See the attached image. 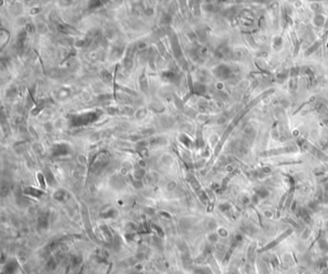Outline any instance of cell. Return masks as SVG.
Listing matches in <instances>:
<instances>
[{
  "mask_svg": "<svg viewBox=\"0 0 328 274\" xmlns=\"http://www.w3.org/2000/svg\"><path fill=\"white\" fill-rule=\"evenodd\" d=\"M320 45H321L320 41H315L313 43H311L310 45H309L308 48L305 50V53H304L305 56H310V55H312L313 53H315V52L318 49Z\"/></svg>",
  "mask_w": 328,
  "mask_h": 274,
  "instance_id": "13",
  "label": "cell"
},
{
  "mask_svg": "<svg viewBox=\"0 0 328 274\" xmlns=\"http://www.w3.org/2000/svg\"><path fill=\"white\" fill-rule=\"evenodd\" d=\"M268 56H269V53H268V51L266 50V49H263V50H261V51L259 52V58L262 59V60L268 59Z\"/></svg>",
  "mask_w": 328,
  "mask_h": 274,
  "instance_id": "27",
  "label": "cell"
},
{
  "mask_svg": "<svg viewBox=\"0 0 328 274\" xmlns=\"http://www.w3.org/2000/svg\"><path fill=\"white\" fill-rule=\"evenodd\" d=\"M99 117V112H90L87 114H82L78 116H70L72 126H80L84 124H88L95 121Z\"/></svg>",
  "mask_w": 328,
  "mask_h": 274,
  "instance_id": "1",
  "label": "cell"
},
{
  "mask_svg": "<svg viewBox=\"0 0 328 274\" xmlns=\"http://www.w3.org/2000/svg\"><path fill=\"white\" fill-rule=\"evenodd\" d=\"M190 10L194 15H199L201 13V0H190Z\"/></svg>",
  "mask_w": 328,
  "mask_h": 274,
  "instance_id": "8",
  "label": "cell"
},
{
  "mask_svg": "<svg viewBox=\"0 0 328 274\" xmlns=\"http://www.w3.org/2000/svg\"><path fill=\"white\" fill-rule=\"evenodd\" d=\"M46 267H47V268H49V269H54V268L56 267V262H55V260H54L53 258L49 259L48 262H47V263H46Z\"/></svg>",
  "mask_w": 328,
  "mask_h": 274,
  "instance_id": "28",
  "label": "cell"
},
{
  "mask_svg": "<svg viewBox=\"0 0 328 274\" xmlns=\"http://www.w3.org/2000/svg\"><path fill=\"white\" fill-rule=\"evenodd\" d=\"M283 38L281 36H274L273 39V43H271V45H273V48L275 50V51H279L282 49L283 47Z\"/></svg>",
  "mask_w": 328,
  "mask_h": 274,
  "instance_id": "11",
  "label": "cell"
},
{
  "mask_svg": "<svg viewBox=\"0 0 328 274\" xmlns=\"http://www.w3.org/2000/svg\"><path fill=\"white\" fill-rule=\"evenodd\" d=\"M139 83H140V90H142L144 92H146L147 88H148V85H147V78H146V76H145L144 72H143V74L140 75V80H139Z\"/></svg>",
  "mask_w": 328,
  "mask_h": 274,
  "instance_id": "14",
  "label": "cell"
},
{
  "mask_svg": "<svg viewBox=\"0 0 328 274\" xmlns=\"http://www.w3.org/2000/svg\"><path fill=\"white\" fill-rule=\"evenodd\" d=\"M213 73L215 77H218L221 80H225V79H229L233 76L234 71L229 65L221 64L217 65V67L214 68Z\"/></svg>",
  "mask_w": 328,
  "mask_h": 274,
  "instance_id": "2",
  "label": "cell"
},
{
  "mask_svg": "<svg viewBox=\"0 0 328 274\" xmlns=\"http://www.w3.org/2000/svg\"><path fill=\"white\" fill-rule=\"evenodd\" d=\"M171 47H172V50H173V53L175 55L176 58H179L182 56V51H181V48H180V45H179V42H178V40L177 38L175 36H173L171 38Z\"/></svg>",
  "mask_w": 328,
  "mask_h": 274,
  "instance_id": "9",
  "label": "cell"
},
{
  "mask_svg": "<svg viewBox=\"0 0 328 274\" xmlns=\"http://www.w3.org/2000/svg\"><path fill=\"white\" fill-rule=\"evenodd\" d=\"M27 34H28V32L24 29V28L17 33V36H16V46L17 49H22V48H23L24 42H25L26 38H27Z\"/></svg>",
  "mask_w": 328,
  "mask_h": 274,
  "instance_id": "6",
  "label": "cell"
},
{
  "mask_svg": "<svg viewBox=\"0 0 328 274\" xmlns=\"http://www.w3.org/2000/svg\"><path fill=\"white\" fill-rule=\"evenodd\" d=\"M74 2V0H60V4L62 6H69Z\"/></svg>",
  "mask_w": 328,
  "mask_h": 274,
  "instance_id": "31",
  "label": "cell"
},
{
  "mask_svg": "<svg viewBox=\"0 0 328 274\" xmlns=\"http://www.w3.org/2000/svg\"><path fill=\"white\" fill-rule=\"evenodd\" d=\"M297 89V77H290L289 80V90L290 91H295Z\"/></svg>",
  "mask_w": 328,
  "mask_h": 274,
  "instance_id": "20",
  "label": "cell"
},
{
  "mask_svg": "<svg viewBox=\"0 0 328 274\" xmlns=\"http://www.w3.org/2000/svg\"><path fill=\"white\" fill-rule=\"evenodd\" d=\"M70 262H71L72 267H77L82 263V258H81V256H79V255H74V256L71 257Z\"/></svg>",
  "mask_w": 328,
  "mask_h": 274,
  "instance_id": "22",
  "label": "cell"
},
{
  "mask_svg": "<svg viewBox=\"0 0 328 274\" xmlns=\"http://www.w3.org/2000/svg\"><path fill=\"white\" fill-rule=\"evenodd\" d=\"M101 215L104 217V219H112V217H115L117 215V212L112 209V210H109L108 212H106L104 214H102Z\"/></svg>",
  "mask_w": 328,
  "mask_h": 274,
  "instance_id": "24",
  "label": "cell"
},
{
  "mask_svg": "<svg viewBox=\"0 0 328 274\" xmlns=\"http://www.w3.org/2000/svg\"><path fill=\"white\" fill-rule=\"evenodd\" d=\"M202 9L204 11L206 12H209V13H212V12H215V9H217V7H215V5L214 3H204L202 5Z\"/></svg>",
  "mask_w": 328,
  "mask_h": 274,
  "instance_id": "21",
  "label": "cell"
},
{
  "mask_svg": "<svg viewBox=\"0 0 328 274\" xmlns=\"http://www.w3.org/2000/svg\"><path fill=\"white\" fill-rule=\"evenodd\" d=\"M101 78H102V80L104 81L105 83H108V84H110L112 81H113V76H112V74H111L107 69L102 70V72H101Z\"/></svg>",
  "mask_w": 328,
  "mask_h": 274,
  "instance_id": "17",
  "label": "cell"
},
{
  "mask_svg": "<svg viewBox=\"0 0 328 274\" xmlns=\"http://www.w3.org/2000/svg\"><path fill=\"white\" fill-rule=\"evenodd\" d=\"M321 9V5L320 2H312V3L309 4V10H310L314 14L320 13Z\"/></svg>",
  "mask_w": 328,
  "mask_h": 274,
  "instance_id": "18",
  "label": "cell"
},
{
  "mask_svg": "<svg viewBox=\"0 0 328 274\" xmlns=\"http://www.w3.org/2000/svg\"><path fill=\"white\" fill-rule=\"evenodd\" d=\"M255 1L258 3H263V2H265V0H255Z\"/></svg>",
  "mask_w": 328,
  "mask_h": 274,
  "instance_id": "36",
  "label": "cell"
},
{
  "mask_svg": "<svg viewBox=\"0 0 328 274\" xmlns=\"http://www.w3.org/2000/svg\"><path fill=\"white\" fill-rule=\"evenodd\" d=\"M144 176H145V171H144V169H143V168H139L138 170H136V172H135V177H136V179H138V180H139V179L143 178Z\"/></svg>",
  "mask_w": 328,
  "mask_h": 274,
  "instance_id": "26",
  "label": "cell"
},
{
  "mask_svg": "<svg viewBox=\"0 0 328 274\" xmlns=\"http://www.w3.org/2000/svg\"><path fill=\"white\" fill-rule=\"evenodd\" d=\"M68 149H69V148L65 146L64 144H55V145L53 146L52 152H53V155H54V156H60V155L67 154Z\"/></svg>",
  "mask_w": 328,
  "mask_h": 274,
  "instance_id": "10",
  "label": "cell"
},
{
  "mask_svg": "<svg viewBox=\"0 0 328 274\" xmlns=\"http://www.w3.org/2000/svg\"><path fill=\"white\" fill-rule=\"evenodd\" d=\"M267 40H268V37H267L266 34H260V35L258 36V42H261V43L266 42Z\"/></svg>",
  "mask_w": 328,
  "mask_h": 274,
  "instance_id": "29",
  "label": "cell"
},
{
  "mask_svg": "<svg viewBox=\"0 0 328 274\" xmlns=\"http://www.w3.org/2000/svg\"><path fill=\"white\" fill-rule=\"evenodd\" d=\"M25 193L29 194V195H32V196H35V197H40L43 192L42 191L36 190V188H27L25 190Z\"/></svg>",
  "mask_w": 328,
  "mask_h": 274,
  "instance_id": "19",
  "label": "cell"
},
{
  "mask_svg": "<svg viewBox=\"0 0 328 274\" xmlns=\"http://www.w3.org/2000/svg\"><path fill=\"white\" fill-rule=\"evenodd\" d=\"M223 88H224V85H223V83L219 82V83L217 84V89H218L219 91H222V90H223Z\"/></svg>",
  "mask_w": 328,
  "mask_h": 274,
  "instance_id": "35",
  "label": "cell"
},
{
  "mask_svg": "<svg viewBox=\"0 0 328 274\" xmlns=\"http://www.w3.org/2000/svg\"><path fill=\"white\" fill-rule=\"evenodd\" d=\"M24 29L28 32V33H33L34 32V25L32 23H27L26 26L24 27Z\"/></svg>",
  "mask_w": 328,
  "mask_h": 274,
  "instance_id": "30",
  "label": "cell"
},
{
  "mask_svg": "<svg viewBox=\"0 0 328 274\" xmlns=\"http://www.w3.org/2000/svg\"><path fill=\"white\" fill-rule=\"evenodd\" d=\"M280 5L278 1H271L268 3V9L270 11H277L279 9Z\"/></svg>",
  "mask_w": 328,
  "mask_h": 274,
  "instance_id": "25",
  "label": "cell"
},
{
  "mask_svg": "<svg viewBox=\"0 0 328 274\" xmlns=\"http://www.w3.org/2000/svg\"><path fill=\"white\" fill-rule=\"evenodd\" d=\"M16 267H17V263H16V261H10V262H9L8 263H7V266H6V267H5V269H6V273L7 274H13L15 271H16Z\"/></svg>",
  "mask_w": 328,
  "mask_h": 274,
  "instance_id": "16",
  "label": "cell"
},
{
  "mask_svg": "<svg viewBox=\"0 0 328 274\" xmlns=\"http://www.w3.org/2000/svg\"><path fill=\"white\" fill-rule=\"evenodd\" d=\"M54 22H55V27L57 28V30L63 34H65V35H71V34H75V33H78V31L74 28L73 26L68 24L64 22L63 20H54Z\"/></svg>",
  "mask_w": 328,
  "mask_h": 274,
  "instance_id": "3",
  "label": "cell"
},
{
  "mask_svg": "<svg viewBox=\"0 0 328 274\" xmlns=\"http://www.w3.org/2000/svg\"><path fill=\"white\" fill-rule=\"evenodd\" d=\"M162 78L166 81V82H170V83H176L178 80H179V76H178V74L172 70H166V71H164L162 73Z\"/></svg>",
  "mask_w": 328,
  "mask_h": 274,
  "instance_id": "7",
  "label": "cell"
},
{
  "mask_svg": "<svg viewBox=\"0 0 328 274\" xmlns=\"http://www.w3.org/2000/svg\"><path fill=\"white\" fill-rule=\"evenodd\" d=\"M299 135H300V132H299V130H298V129H295V130L293 131V136H294V137L298 138V137H299Z\"/></svg>",
  "mask_w": 328,
  "mask_h": 274,
  "instance_id": "34",
  "label": "cell"
},
{
  "mask_svg": "<svg viewBox=\"0 0 328 274\" xmlns=\"http://www.w3.org/2000/svg\"><path fill=\"white\" fill-rule=\"evenodd\" d=\"M134 52H135V49L134 47H132V48H129L127 53H126V56L124 58V68L127 69V70H130L131 68H133V59H134Z\"/></svg>",
  "mask_w": 328,
  "mask_h": 274,
  "instance_id": "4",
  "label": "cell"
},
{
  "mask_svg": "<svg viewBox=\"0 0 328 274\" xmlns=\"http://www.w3.org/2000/svg\"><path fill=\"white\" fill-rule=\"evenodd\" d=\"M175 188H176V184L174 182H171V183H170L167 185V190L168 191H172V190H174Z\"/></svg>",
  "mask_w": 328,
  "mask_h": 274,
  "instance_id": "33",
  "label": "cell"
},
{
  "mask_svg": "<svg viewBox=\"0 0 328 274\" xmlns=\"http://www.w3.org/2000/svg\"><path fill=\"white\" fill-rule=\"evenodd\" d=\"M326 17L321 14V13H317V14H315L313 18H312V24L317 27V28H321V27H323L325 24H326Z\"/></svg>",
  "mask_w": 328,
  "mask_h": 274,
  "instance_id": "5",
  "label": "cell"
},
{
  "mask_svg": "<svg viewBox=\"0 0 328 274\" xmlns=\"http://www.w3.org/2000/svg\"><path fill=\"white\" fill-rule=\"evenodd\" d=\"M217 122H218V124H223V123H225V122H226V117H223V116H221V117H219V119L217 120Z\"/></svg>",
  "mask_w": 328,
  "mask_h": 274,
  "instance_id": "32",
  "label": "cell"
},
{
  "mask_svg": "<svg viewBox=\"0 0 328 274\" xmlns=\"http://www.w3.org/2000/svg\"><path fill=\"white\" fill-rule=\"evenodd\" d=\"M102 7H103V4L101 2V0H89L88 1L87 9L89 11H95Z\"/></svg>",
  "mask_w": 328,
  "mask_h": 274,
  "instance_id": "12",
  "label": "cell"
},
{
  "mask_svg": "<svg viewBox=\"0 0 328 274\" xmlns=\"http://www.w3.org/2000/svg\"><path fill=\"white\" fill-rule=\"evenodd\" d=\"M64 196H65V192H64V191H62V190L57 191V192L54 193V198H55L56 200H58V201H62L64 198Z\"/></svg>",
  "mask_w": 328,
  "mask_h": 274,
  "instance_id": "23",
  "label": "cell"
},
{
  "mask_svg": "<svg viewBox=\"0 0 328 274\" xmlns=\"http://www.w3.org/2000/svg\"><path fill=\"white\" fill-rule=\"evenodd\" d=\"M193 90L197 94H204L206 92V86L203 83H195L193 87Z\"/></svg>",
  "mask_w": 328,
  "mask_h": 274,
  "instance_id": "15",
  "label": "cell"
}]
</instances>
